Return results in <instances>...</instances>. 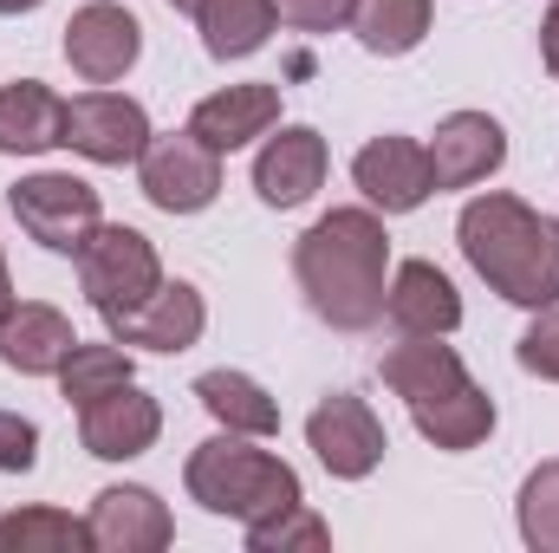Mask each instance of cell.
Listing matches in <instances>:
<instances>
[{
	"mask_svg": "<svg viewBox=\"0 0 559 553\" xmlns=\"http://www.w3.org/2000/svg\"><path fill=\"white\" fill-rule=\"evenodd\" d=\"M384 385L411 404L423 443L436 449H475L495 436V398L468 378V365L455 358V345L442 339H411L384 352Z\"/></svg>",
	"mask_w": 559,
	"mask_h": 553,
	"instance_id": "obj_3",
	"label": "cell"
},
{
	"mask_svg": "<svg viewBox=\"0 0 559 553\" xmlns=\"http://www.w3.org/2000/svg\"><path fill=\"white\" fill-rule=\"evenodd\" d=\"M182 482H189V502H202L209 515L241 521V528L248 521H267V515L293 508V502H306L299 495V475L280 456L254 449V436H235V430L195 443L189 462H182Z\"/></svg>",
	"mask_w": 559,
	"mask_h": 553,
	"instance_id": "obj_4",
	"label": "cell"
},
{
	"mask_svg": "<svg viewBox=\"0 0 559 553\" xmlns=\"http://www.w3.org/2000/svg\"><path fill=\"white\" fill-rule=\"evenodd\" d=\"M85 528H92V553H163L176 541L169 508H163L150 489H131V482L98 489Z\"/></svg>",
	"mask_w": 559,
	"mask_h": 553,
	"instance_id": "obj_14",
	"label": "cell"
},
{
	"mask_svg": "<svg viewBox=\"0 0 559 553\" xmlns=\"http://www.w3.org/2000/svg\"><path fill=\"white\" fill-rule=\"evenodd\" d=\"M105 326H111V339H118V345H143V352H189V345L202 339V326H209V306H202V293H195L189 280H163L143 306L118 313V319H105Z\"/></svg>",
	"mask_w": 559,
	"mask_h": 553,
	"instance_id": "obj_16",
	"label": "cell"
},
{
	"mask_svg": "<svg viewBox=\"0 0 559 553\" xmlns=\"http://www.w3.org/2000/svg\"><path fill=\"white\" fill-rule=\"evenodd\" d=\"M352 183L378 215H411L436 196V169L417 138H371L352 156Z\"/></svg>",
	"mask_w": 559,
	"mask_h": 553,
	"instance_id": "obj_11",
	"label": "cell"
},
{
	"mask_svg": "<svg viewBox=\"0 0 559 553\" xmlns=\"http://www.w3.org/2000/svg\"><path fill=\"white\" fill-rule=\"evenodd\" d=\"M66 143V98L39 79L0 85V156H39Z\"/></svg>",
	"mask_w": 559,
	"mask_h": 553,
	"instance_id": "obj_20",
	"label": "cell"
},
{
	"mask_svg": "<svg viewBox=\"0 0 559 553\" xmlns=\"http://www.w3.org/2000/svg\"><path fill=\"white\" fill-rule=\"evenodd\" d=\"M521 541L534 553H559V462H540L527 482H521Z\"/></svg>",
	"mask_w": 559,
	"mask_h": 553,
	"instance_id": "obj_26",
	"label": "cell"
},
{
	"mask_svg": "<svg viewBox=\"0 0 559 553\" xmlns=\"http://www.w3.org/2000/svg\"><path fill=\"white\" fill-rule=\"evenodd\" d=\"M332 541V528L306 508V502H293V508H280V515H267V521H248V553H319Z\"/></svg>",
	"mask_w": 559,
	"mask_h": 553,
	"instance_id": "obj_27",
	"label": "cell"
},
{
	"mask_svg": "<svg viewBox=\"0 0 559 553\" xmlns=\"http://www.w3.org/2000/svg\"><path fill=\"white\" fill-rule=\"evenodd\" d=\"M195 26H202V52L228 66V59H248V52H261L274 39L280 7L274 0H202Z\"/></svg>",
	"mask_w": 559,
	"mask_h": 553,
	"instance_id": "obj_21",
	"label": "cell"
},
{
	"mask_svg": "<svg viewBox=\"0 0 559 553\" xmlns=\"http://www.w3.org/2000/svg\"><path fill=\"white\" fill-rule=\"evenodd\" d=\"M156 138L150 131V118H143L138 98H124V92H79L72 105H66V150H79L85 163H105V169H124V163H138L143 143Z\"/></svg>",
	"mask_w": 559,
	"mask_h": 553,
	"instance_id": "obj_9",
	"label": "cell"
},
{
	"mask_svg": "<svg viewBox=\"0 0 559 553\" xmlns=\"http://www.w3.org/2000/svg\"><path fill=\"white\" fill-rule=\"evenodd\" d=\"M33 7H46V0H0V13H33Z\"/></svg>",
	"mask_w": 559,
	"mask_h": 553,
	"instance_id": "obj_33",
	"label": "cell"
},
{
	"mask_svg": "<svg viewBox=\"0 0 559 553\" xmlns=\"http://www.w3.org/2000/svg\"><path fill=\"white\" fill-rule=\"evenodd\" d=\"M429 0H358L352 7V33H358V46L365 52H378V59H404V52H417L423 33H429Z\"/></svg>",
	"mask_w": 559,
	"mask_h": 553,
	"instance_id": "obj_23",
	"label": "cell"
},
{
	"mask_svg": "<svg viewBox=\"0 0 559 553\" xmlns=\"http://www.w3.org/2000/svg\"><path fill=\"white\" fill-rule=\"evenodd\" d=\"M39 462V430L20 411H0V475H26Z\"/></svg>",
	"mask_w": 559,
	"mask_h": 553,
	"instance_id": "obj_30",
	"label": "cell"
},
{
	"mask_svg": "<svg viewBox=\"0 0 559 553\" xmlns=\"http://www.w3.org/2000/svg\"><path fill=\"white\" fill-rule=\"evenodd\" d=\"M280 125V85H222V92H209L195 111H189V131L209 143V150H241V143L267 138Z\"/></svg>",
	"mask_w": 559,
	"mask_h": 553,
	"instance_id": "obj_19",
	"label": "cell"
},
{
	"mask_svg": "<svg viewBox=\"0 0 559 553\" xmlns=\"http://www.w3.org/2000/svg\"><path fill=\"white\" fill-rule=\"evenodd\" d=\"M540 59H547V72L559 79V0L547 7V26H540Z\"/></svg>",
	"mask_w": 559,
	"mask_h": 553,
	"instance_id": "obj_31",
	"label": "cell"
},
{
	"mask_svg": "<svg viewBox=\"0 0 559 553\" xmlns=\"http://www.w3.org/2000/svg\"><path fill=\"white\" fill-rule=\"evenodd\" d=\"M13 313V280H7V261H0V319Z\"/></svg>",
	"mask_w": 559,
	"mask_h": 553,
	"instance_id": "obj_32",
	"label": "cell"
},
{
	"mask_svg": "<svg viewBox=\"0 0 559 553\" xmlns=\"http://www.w3.org/2000/svg\"><path fill=\"white\" fill-rule=\"evenodd\" d=\"M156 436H163V411H156L150 391H138V378L118 385V391H105V398H92V404L79 411V443H85L98 462H131V456H143Z\"/></svg>",
	"mask_w": 559,
	"mask_h": 553,
	"instance_id": "obj_15",
	"label": "cell"
},
{
	"mask_svg": "<svg viewBox=\"0 0 559 553\" xmlns=\"http://www.w3.org/2000/svg\"><path fill=\"white\" fill-rule=\"evenodd\" d=\"M384 313L411 339H449L462 326V293L436 261H404L391 274V286H384Z\"/></svg>",
	"mask_w": 559,
	"mask_h": 553,
	"instance_id": "obj_18",
	"label": "cell"
},
{
	"mask_svg": "<svg viewBox=\"0 0 559 553\" xmlns=\"http://www.w3.org/2000/svg\"><path fill=\"white\" fill-rule=\"evenodd\" d=\"M138 378V365H131V352L111 339V345H72V358L59 365V398L72 404V411H85L92 398H105V391H118V385H131Z\"/></svg>",
	"mask_w": 559,
	"mask_h": 553,
	"instance_id": "obj_24",
	"label": "cell"
},
{
	"mask_svg": "<svg viewBox=\"0 0 559 553\" xmlns=\"http://www.w3.org/2000/svg\"><path fill=\"white\" fill-rule=\"evenodd\" d=\"M325 169H332V150L312 125H286V131H267L261 156H254V189L267 209H299L325 189Z\"/></svg>",
	"mask_w": 559,
	"mask_h": 553,
	"instance_id": "obj_12",
	"label": "cell"
},
{
	"mask_svg": "<svg viewBox=\"0 0 559 553\" xmlns=\"http://www.w3.org/2000/svg\"><path fill=\"white\" fill-rule=\"evenodd\" d=\"M195 404L215 416L235 436H274L280 430V404L248 378V372H202L195 378Z\"/></svg>",
	"mask_w": 559,
	"mask_h": 553,
	"instance_id": "obj_22",
	"label": "cell"
},
{
	"mask_svg": "<svg viewBox=\"0 0 559 553\" xmlns=\"http://www.w3.org/2000/svg\"><path fill=\"white\" fill-rule=\"evenodd\" d=\"M306 449L325 462V475H338V482H365V475L384 462L391 436H384V423H378V411H371L365 398L332 391L319 411L306 416Z\"/></svg>",
	"mask_w": 559,
	"mask_h": 553,
	"instance_id": "obj_8",
	"label": "cell"
},
{
	"mask_svg": "<svg viewBox=\"0 0 559 553\" xmlns=\"http://www.w3.org/2000/svg\"><path fill=\"white\" fill-rule=\"evenodd\" d=\"M423 150H429L436 189H475V183H488L508 163V131L488 111H449Z\"/></svg>",
	"mask_w": 559,
	"mask_h": 553,
	"instance_id": "obj_13",
	"label": "cell"
},
{
	"mask_svg": "<svg viewBox=\"0 0 559 553\" xmlns=\"http://www.w3.org/2000/svg\"><path fill=\"white\" fill-rule=\"evenodd\" d=\"M143 52V26L131 7L118 0H92L66 20V59L85 85H118Z\"/></svg>",
	"mask_w": 559,
	"mask_h": 553,
	"instance_id": "obj_10",
	"label": "cell"
},
{
	"mask_svg": "<svg viewBox=\"0 0 559 553\" xmlns=\"http://www.w3.org/2000/svg\"><path fill=\"white\" fill-rule=\"evenodd\" d=\"M72 261H79V286H85V299L98 306V319L131 313V306H143V299L163 286V261H156L150 235L124 228V222H98L92 242H85Z\"/></svg>",
	"mask_w": 559,
	"mask_h": 553,
	"instance_id": "obj_5",
	"label": "cell"
},
{
	"mask_svg": "<svg viewBox=\"0 0 559 553\" xmlns=\"http://www.w3.org/2000/svg\"><path fill=\"white\" fill-rule=\"evenodd\" d=\"M514 358H521V372H527V378H547V385H559V299L534 313V326L521 332Z\"/></svg>",
	"mask_w": 559,
	"mask_h": 553,
	"instance_id": "obj_28",
	"label": "cell"
},
{
	"mask_svg": "<svg viewBox=\"0 0 559 553\" xmlns=\"http://www.w3.org/2000/svg\"><path fill=\"white\" fill-rule=\"evenodd\" d=\"M274 7L280 26H293V33H338V26H352L358 0H274Z\"/></svg>",
	"mask_w": 559,
	"mask_h": 553,
	"instance_id": "obj_29",
	"label": "cell"
},
{
	"mask_svg": "<svg viewBox=\"0 0 559 553\" xmlns=\"http://www.w3.org/2000/svg\"><path fill=\"white\" fill-rule=\"evenodd\" d=\"M0 553H92V528L59 508H20L0 521Z\"/></svg>",
	"mask_w": 559,
	"mask_h": 553,
	"instance_id": "obj_25",
	"label": "cell"
},
{
	"mask_svg": "<svg viewBox=\"0 0 559 553\" xmlns=\"http://www.w3.org/2000/svg\"><path fill=\"white\" fill-rule=\"evenodd\" d=\"M138 183L163 215H202L222 196V150H209L195 131L150 138L138 156Z\"/></svg>",
	"mask_w": 559,
	"mask_h": 553,
	"instance_id": "obj_7",
	"label": "cell"
},
{
	"mask_svg": "<svg viewBox=\"0 0 559 553\" xmlns=\"http://www.w3.org/2000/svg\"><path fill=\"white\" fill-rule=\"evenodd\" d=\"M169 7H176V13H195V7H202V0H169Z\"/></svg>",
	"mask_w": 559,
	"mask_h": 553,
	"instance_id": "obj_34",
	"label": "cell"
},
{
	"mask_svg": "<svg viewBox=\"0 0 559 553\" xmlns=\"http://www.w3.org/2000/svg\"><path fill=\"white\" fill-rule=\"evenodd\" d=\"M72 345H79V332H72V319L59 306L13 299V313L0 319V365L20 372V378H59Z\"/></svg>",
	"mask_w": 559,
	"mask_h": 553,
	"instance_id": "obj_17",
	"label": "cell"
},
{
	"mask_svg": "<svg viewBox=\"0 0 559 553\" xmlns=\"http://www.w3.org/2000/svg\"><path fill=\"white\" fill-rule=\"evenodd\" d=\"M391 235L378 209H332L293 242V280L332 332H371L384 319V286H391Z\"/></svg>",
	"mask_w": 559,
	"mask_h": 553,
	"instance_id": "obj_1",
	"label": "cell"
},
{
	"mask_svg": "<svg viewBox=\"0 0 559 553\" xmlns=\"http://www.w3.org/2000/svg\"><path fill=\"white\" fill-rule=\"evenodd\" d=\"M7 202H13V222H20L39 248H52V255H79V248L92 242V228L105 222L98 189H92L85 176H72V169L20 176V183L7 189Z\"/></svg>",
	"mask_w": 559,
	"mask_h": 553,
	"instance_id": "obj_6",
	"label": "cell"
},
{
	"mask_svg": "<svg viewBox=\"0 0 559 553\" xmlns=\"http://www.w3.org/2000/svg\"><path fill=\"white\" fill-rule=\"evenodd\" d=\"M455 242L468 255V268L488 280L508 306H554L559 299V222L527 209L521 196H475L455 222Z\"/></svg>",
	"mask_w": 559,
	"mask_h": 553,
	"instance_id": "obj_2",
	"label": "cell"
}]
</instances>
